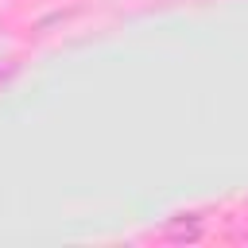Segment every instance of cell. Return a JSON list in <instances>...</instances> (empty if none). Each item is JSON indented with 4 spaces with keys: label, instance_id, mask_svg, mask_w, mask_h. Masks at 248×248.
I'll use <instances>...</instances> for the list:
<instances>
[{
    "label": "cell",
    "instance_id": "obj_1",
    "mask_svg": "<svg viewBox=\"0 0 248 248\" xmlns=\"http://www.w3.org/2000/svg\"><path fill=\"white\" fill-rule=\"evenodd\" d=\"M202 217H170L163 229H159V240H167V244H194V240H202Z\"/></svg>",
    "mask_w": 248,
    "mask_h": 248
}]
</instances>
